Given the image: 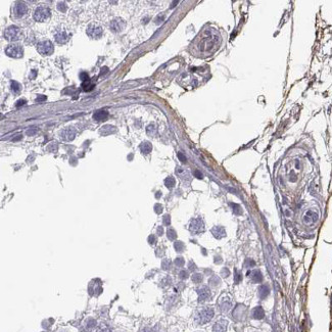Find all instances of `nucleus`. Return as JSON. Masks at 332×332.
<instances>
[{
	"mask_svg": "<svg viewBox=\"0 0 332 332\" xmlns=\"http://www.w3.org/2000/svg\"><path fill=\"white\" fill-rule=\"evenodd\" d=\"M214 309H212V308H202V309L196 312L194 320L198 324H205V323L210 322L214 318Z\"/></svg>",
	"mask_w": 332,
	"mask_h": 332,
	"instance_id": "obj_1",
	"label": "nucleus"
},
{
	"mask_svg": "<svg viewBox=\"0 0 332 332\" xmlns=\"http://www.w3.org/2000/svg\"><path fill=\"white\" fill-rule=\"evenodd\" d=\"M20 37H22V31H20V29L17 28V26L8 27L4 32V38L6 39L7 41H10V42L20 40Z\"/></svg>",
	"mask_w": 332,
	"mask_h": 332,
	"instance_id": "obj_2",
	"label": "nucleus"
},
{
	"mask_svg": "<svg viewBox=\"0 0 332 332\" xmlns=\"http://www.w3.org/2000/svg\"><path fill=\"white\" fill-rule=\"evenodd\" d=\"M49 17H50V10L48 7L45 6V5L38 6L34 13V19L36 22L43 23V22H45L46 20H48Z\"/></svg>",
	"mask_w": 332,
	"mask_h": 332,
	"instance_id": "obj_3",
	"label": "nucleus"
},
{
	"mask_svg": "<svg viewBox=\"0 0 332 332\" xmlns=\"http://www.w3.org/2000/svg\"><path fill=\"white\" fill-rule=\"evenodd\" d=\"M37 50L42 55H50L54 51V46L49 40H46L37 44Z\"/></svg>",
	"mask_w": 332,
	"mask_h": 332,
	"instance_id": "obj_4",
	"label": "nucleus"
},
{
	"mask_svg": "<svg viewBox=\"0 0 332 332\" xmlns=\"http://www.w3.org/2000/svg\"><path fill=\"white\" fill-rule=\"evenodd\" d=\"M5 53L10 56V57L13 58H20L23 56L24 50L23 47L19 45V44H11V45H8L5 49Z\"/></svg>",
	"mask_w": 332,
	"mask_h": 332,
	"instance_id": "obj_5",
	"label": "nucleus"
},
{
	"mask_svg": "<svg viewBox=\"0 0 332 332\" xmlns=\"http://www.w3.org/2000/svg\"><path fill=\"white\" fill-rule=\"evenodd\" d=\"M189 230L194 234H198L205 231V222L201 218H196V219L191 220L189 224Z\"/></svg>",
	"mask_w": 332,
	"mask_h": 332,
	"instance_id": "obj_6",
	"label": "nucleus"
},
{
	"mask_svg": "<svg viewBox=\"0 0 332 332\" xmlns=\"http://www.w3.org/2000/svg\"><path fill=\"white\" fill-rule=\"evenodd\" d=\"M197 294H198V301L199 303H203V301H208L211 297V290L206 285H202L197 288Z\"/></svg>",
	"mask_w": 332,
	"mask_h": 332,
	"instance_id": "obj_7",
	"label": "nucleus"
},
{
	"mask_svg": "<svg viewBox=\"0 0 332 332\" xmlns=\"http://www.w3.org/2000/svg\"><path fill=\"white\" fill-rule=\"evenodd\" d=\"M318 218H319L318 214H317L315 211L310 210L304 214L303 220H304V223L307 224V225H312V224L316 223L317 221H318Z\"/></svg>",
	"mask_w": 332,
	"mask_h": 332,
	"instance_id": "obj_8",
	"label": "nucleus"
},
{
	"mask_svg": "<svg viewBox=\"0 0 332 332\" xmlns=\"http://www.w3.org/2000/svg\"><path fill=\"white\" fill-rule=\"evenodd\" d=\"M75 136H76V130L71 127L65 128L61 132V139H64L65 141H72V140H74Z\"/></svg>",
	"mask_w": 332,
	"mask_h": 332,
	"instance_id": "obj_9",
	"label": "nucleus"
},
{
	"mask_svg": "<svg viewBox=\"0 0 332 332\" xmlns=\"http://www.w3.org/2000/svg\"><path fill=\"white\" fill-rule=\"evenodd\" d=\"M87 34H88L89 37H91L93 39H98V38H100L101 36H102V29H101L100 27L91 25V26L88 27Z\"/></svg>",
	"mask_w": 332,
	"mask_h": 332,
	"instance_id": "obj_10",
	"label": "nucleus"
},
{
	"mask_svg": "<svg viewBox=\"0 0 332 332\" xmlns=\"http://www.w3.org/2000/svg\"><path fill=\"white\" fill-rule=\"evenodd\" d=\"M13 13H14V16L17 17H24L27 13H28V7H27V5L25 3H23V2H17V3H16V5L13 6Z\"/></svg>",
	"mask_w": 332,
	"mask_h": 332,
	"instance_id": "obj_11",
	"label": "nucleus"
},
{
	"mask_svg": "<svg viewBox=\"0 0 332 332\" xmlns=\"http://www.w3.org/2000/svg\"><path fill=\"white\" fill-rule=\"evenodd\" d=\"M54 38L55 41L58 44H65L68 41V39H70V35L65 31H64V30H59V31L55 33Z\"/></svg>",
	"mask_w": 332,
	"mask_h": 332,
	"instance_id": "obj_12",
	"label": "nucleus"
},
{
	"mask_svg": "<svg viewBox=\"0 0 332 332\" xmlns=\"http://www.w3.org/2000/svg\"><path fill=\"white\" fill-rule=\"evenodd\" d=\"M125 27H126V23L124 22L123 20L121 19H116L113 20L112 24H110V28H112V30L113 32L116 33H119L123 31V30L125 29Z\"/></svg>",
	"mask_w": 332,
	"mask_h": 332,
	"instance_id": "obj_13",
	"label": "nucleus"
},
{
	"mask_svg": "<svg viewBox=\"0 0 332 332\" xmlns=\"http://www.w3.org/2000/svg\"><path fill=\"white\" fill-rule=\"evenodd\" d=\"M227 326H228V321L225 319H221L214 324L213 330L214 332H225Z\"/></svg>",
	"mask_w": 332,
	"mask_h": 332,
	"instance_id": "obj_14",
	"label": "nucleus"
},
{
	"mask_svg": "<svg viewBox=\"0 0 332 332\" xmlns=\"http://www.w3.org/2000/svg\"><path fill=\"white\" fill-rule=\"evenodd\" d=\"M219 307H220V309L223 313L228 312V311L231 309V307H232V303H231V301H230V298L227 297H224L222 300L220 301Z\"/></svg>",
	"mask_w": 332,
	"mask_h": 332,
	"instance_id": "obj_15",
	"label": "nucleus"
},
{
	"mask_svg": "<svg viewBox=\"0 0 332 332\" xmlns=\"http://www.w3.org/2000/svg\"><path fill=\"white\" fill-rule=\"evenodd\" d=\"M212 234L215 236V238L217 239H221L226 236V231L224 229V227L222 226H215L213 229L211 230Z\"/></svg>",
	"mask_w": 332,
	"mask_h": 332,
	"instance_id": "obj_16",
	"label": "nucleus"
},
{
	"mask_svg": "<svg viewBox=\"0 0 332 332\" xmlns=\"http://www.w3.org/2000/svg\"><path fill=\"white\" fill-rule=\"evenodd\" d=\"M107 116H109V113H107L106 110L101 109V110H97V112L94 113L93 119L97 122H101V121H105L107 119Z\"/></svg>",
	"mask_w": 332,
	"mask_h": 332,
	"instance_id": "obj_17",
	"label": "nucleus"
},
{
	"mask_svg": "<svg viewBox=\"0 0 332 332\" xmlns=\"http://www.w3.org/2000/svg\"><path fill=\"white\" fill-rule=\"evenodd\" d=\"M252 316H253V318L256 320H262V319H264V317H265V311L263 310L262 307H256L255 309L253 310Z\"/></svg>",
	"mask_w": 332,
	"mask_h": 332,
	"instance_id": "obj_18",
	"label": "nucleus"
},
{
	"mask_svg": "<svg viewBox=\"0 0 332 332\" xmlns=\"http://www.w3.org/2000/svg\"><path fill=\"white\" fill-rule=\"evenodd\" d=\"M250 279L253 283H261L263 281V274L260 270H255L250 274Z\"/></svg>",
	"mask_w": 332,
	"mask_h": 332,
	"instance_id": "obj_19",
	"label": "nucleus"
},
{
	"mask_svg": "<svg viewBox=\"0 0 332 332\" xmlns=\"http://www.w3.org/2000/svg\"><path fill=\"white\" fill-rule=\"evenodd\" d=\"M269 293H270V288H269V286L267 284H264V285H261L259 287V297H261L262 300H264V298L267 297Z\"/></svg>",
	"mask_w": 332,
	"mask_h": 332,
	"instance_id": "obj_20",
	"label": "nucleus"
},
{
	"mask_svg": "<svg viewBox=\"0 0 332 332\" xmlns=\"http://www.w3.org/2000/svg\"><path fill=\"white\" fill-rule=\"evenodd\" d=\"M140 149H141V152L143 154H148L149 152L152 150V145L150 142L144 141L141 145H140Z\"/></svg>",
	"mask_w": 332,
	"mask_h": 332,
	"instance_id": "obj_21",
	"label": "nucleus"
},
{
	"mask_svg": "<svg viewBox=\"0 0 332 332\" xmlns=\"http://www.w3.org/2000/svg\"><path fill=\"white\" fill-rule=\"evenodd\" d=\"M115 131H116V127L110 126V125H106V126L102 127V129L100 130V133L105 136V135H109V134L113 133Z\"/></svg>",
	"mask_w": 332,
	"mask_h": 332,
	"instance_id": "obj_22",
	"label": "nucleus"
},
{
	"mask_svg": "<svg viewBox=\"0 0 332 332\" xmlns=\"http://www.w3.org/2000/svg\"><path fill=\"white\" fill-rule=\"evenodd\" d=\"M10 87H11V91H13L14 94L20 93V89H22V86H20V83L17 82V81H13V82H11Z\"/></svg>",
	"mask_w": 332,
	"mask_h": 332,
	"instance_id": "obj_23",
	"label": "nucleus"
},
{
	"mask_svg": "<svg viewBox=\"0 0 332 332\" xmlns=\"http://www.w3.org/2000/svg\"><path fill=\"white\" fill-rule=\"evenodd\" d=\"M94 85L91 84V81L90 80H87V81H84L82 84V88L84 91H91L92 89H93Z\"/></svg>",
	"mask_w": 332,
	"mask_h": 332,
	"instance_id": "obj_24",
	"label": "nucleus"
},
{
	"mask_svg": "<svg viewBox=\"0 0 332 332\" xmlns=\"http://www.w3.org/2000/svg\"><path fill=\"white\" fill-rule=\"evenodd\" d=\"M175 184H176V181H175L174 177H172V176H170V177H168L166 180H164V185H166L168 188H173L175 186Z\"/></svg>",
	"mask_w": 332,
	"mask_h": 332,
	"instance_id": "obj_25",
	"label": "nucleus"
},
{
	"mask_svg": "<svg viewBox=\"0 0 332 332\" xmlns=\"http://www.w3.org/2000/svg\"><path fill=\"white\" fill-rule=\"evenodd\" d=\"M256 266V262L253 261V259H246L244 261V264H243V267L246 268V269H252L253 267H255Z\"/></svg>",
	"mask_w": 332,
	"mask_h": 332,
	"instance_id": "obj_26",
	"label": "nucleus"
},
{
	"mask_svg": "<svg viewBox=\"0 0 332 332\" xmlns=\"http://www.w3.org/2000/svg\"><path fill=\"white\" fill-rule=\"evenodd\" d=\"M241 280H242L241 272L239 270H237V269H235V271H234V282H235V284H238Z\"/></svg>",
	"mask_w": 332,
	"mask_h": 332,
	"instance_id": "obj_27",
	"label": "nucleus"
},
{
	"mask_svg": "<svg viewBox=\"0 0 332 332\" xmlns=\"http://www.w3.org/2000/svg\"><path fill=\"white\" fill-rule=\"evenodd\" d=\"M167 235H168V238L170 239V240H175L176 237H177V233H176V231L174 229L170 228L168 229V232H167Z\"/></svg>",
	"mask_w": 332,
	"mask_h": 332,
	"instance_id": "obj_28",
	"label": "nucleus"
},
{
	"mask_svg": "<svg viewBox=\"0 0 332 332\" xmlns=\"http://www.w3.org/2000/svg\"><path fill=\"white\" fill-rule=\"evenodd\" d=\"M174 247H175V249L177 250L178 253L183 252L184 248H185L184 244H183V242H181V241H176V242H175V244H174Z\"/></svg>",
	"mask_w": 332,
	"mask_h": 332,
	"instance_id": "obj_29",
	"label": "nucleus"
},
{
	"mask_svg": "<svg viewBox=\"0 0 332 332\" xmlns=\"http://www.w3.org/2000/svg\"><path fill=\"white\" fill-rule=\"evenodd\" d=\"M202 279H203L202 275L199 273H195L192 275V281L194 283H200L202 281Z\"/></svg>",
	"mask_w": 332,
	"mask_h": 332,
	"instance_id": "obj_30",
	"label": "nucleus"
},
{
	"mask_svg": "<svg viewBox=\"0 0 332 332\" xmlns=\"http://www.w3.org/2000/svg\"><path fill=\"white\" fill-rule=\"evenodd\" d=\"M146 132H147L148 135H154L157 133V128H155L154 125H149V126L146 128Z\"/></svg>",
	"mask_w": 332,
	"mask_h": 332,
	"instance_id": "obj_31",
	"label": "nucleus"
},
{
	"mask_svg": "<svg viewBox=\"0 0 332 332\" xmlns=\"http://www.w3.org/2000/svg\"><path fill=\"white\" fill-rule=\"evenodd\" d=\"M230 205L232 206V208H233V212H234V214H236V215H241L242 211H241L240 205H236V203H231V205Z\"/></svg>",
	"mask_w": 332,
	"mask_h": 332,
	"instance_id": "obj_32",
	"label": "nucleus"
},
{
	"mask_svg": "<svg viewBox=\"0 0 332 332\" xmlns=\"http://www.w3.org/2000/svg\"><path fill=\"white\" fill-rule=\"evenodd\" d=\"M170 265H171L170 260H164L163 263H161V267H163L164 270H168V269L170 268Z\"/></svg>",
	"mask_w": 332,
	"mask_h": 332,
	"instance_id": "obj_33",
	"label": "nucleus"
},
{
	"mask_svg": "<svg viewBox=\"0 0 332 332\" xmlns=\"http://www.w3.org/2000/svg\"><path fill=\"white\" fill-rule=\"evenodd\" d=\"M57 8H58L59 11L65 13V11L67 10V4H65V2H59V3L57 4Z\"/></svg>",
	"mask_w": 332,
	"mask_h": 332,
	"instance_id": "obj_34",
	"label": "nucleus"
},
{
	"mask_svg": "<svg viewBox=\"0 0 332 332\" xmlns=\"http://www.w3.org/2000/svg\"><path fill=\"white\" fill-rule=\"evenodd\" d=\"M175 264L177 267H182V266L185 264V261L183 258H177L175 260Z\"/></svg>",
	"mask_w": 332,
	"mask_h": 332,
	"instance_id": "obj_35",
	"label": "nucleus"
},
{
	"mask_svg": "<svg viewBox=\"0 0 332 332\" xmlns=\"http://www.w3.org/2000/svg\"><path fill=\"white\" fill-rule=\"evenodd\" d=\"M179 277H180L181 279H186V278H188V272L186 270L180 271V273H179Z\"/></svg>",
	"mask_w": 332,
	"mask_h": 332,
	"instance_id": "obj_36",
	"label": "nucleus"
},
{
	"mask_svg": "<svg viewBox=\"0 0 332 332\" xmlns=\"http://www.w3.org/2000/svg\"><path fill=\"white\" fill-rule=\"evenodd\" d=\"M164 224L166 226H169L170 224H171V217H170L169 215H166V216L164 217Z\"/></svg>",
	"mask_w": 332,
	"mask_h": 332,
	"instance_id": "obj_37",
	"label": "nucleus"
},
{
	"mask_svg": "<svg viewBox=\"0 0 332 332\" xmlns=\"http://www.w3.org/2000/svg\"><path fill=\"white\" fill-rule=\"evenodd\" d=\"M36 133H37V129H36L35 127L30 128V129H29L28 131H27V134H28L29 136H33V135H35Z\"/></svg>",
	"mask_w": 332,
	"mask_h": 332,
	"instance_id": "obj_38",
	"label": "nucleus"
},
{
	"mask_svg": "<svg viewBox=\"0 0 332 332\" xmlns=\"http://www.w3.org/2000/svg\"><path fill=\"white\" fill-rule=\"evenodd\" d=\"M154 212L157 214H160L161 212H163V206H161L160 203H157V205H154Z\"/></svg>",
	"mask_w": 332,
	"mask_h": 332,
	"instance_id": "obj_39",
	"label": "nucleus"
},
{
	"mask_svg": "<svg viewBox=\"0 0 332 332\" xmlns=\"http://www.w3.org/2000/svg\"><path fill=\"white\" fill-rule=\"evenodd\" d=\"M219 282H220V280H219V278H218V277H213V278H211V279H210V283L214 286H216L217 284H219Z\"/></svg>",
	"mask_w": 332,
	"mask_h": 332,
	"instance_id": "obj_40",
	"label": "nucleus"
},
{
	"mask_svg": "<svg viewBox=\"0 0 332 332\" xmlns=\"http://www.w3.org/2000/svg\"><path fill=\"white\" fill-rule=\"evenodd\" d=\"M178 158H179V160L182 161V163H186V160H187L186 157H185L182 152H178Z\"/></svg>",
	"mask_w": 332,
	"mask_h": 332,
	"instance_id": "obj_41",
	"label": "nucleus"
},
{
	"mask_svg": "<svg viewBox=\"0 0 332 332\" xmlns=\"http://www.w3.org/2000/svg\"><path fill=\"white\" fill-rule=\"evenodd\" d=\"M221 275H222V276H223L224 278L228 277L229 275H230V271H229L227 268H224L223 270H222V272H221Z\"/></svg>",
	"mask_w": 332,
	"mask_h": 332,
	"instance_id": "obj_42",
	"label": "nucleus"
},
{
	"mask_svg": "<svg viewBox=\"0 0 332 332\" xmlns=\"http://www.w3.org/2000/svg\"><path fill=\"white\" fill-rule=\"evenodd\" d=\"M98 332H109V328L106 325H101L98 329Z\"/></svg>",
	"mask_w": 332,
	"mask_h": 332,
	"instance_id": "obj_43",
	"label": "nucleus"
},
{
	"mask_svg": "<svg viewBox=\"0 0 332 332\" xmlns=\"http://www.w3.org/2000/svg\"><path fill=\"white\" fill-rule=\"evenodd\" d=\"M80 78H81V80H82L83 82H84V81L89 80V76H88L87 73H81L80 74Z\"/></svg>",
	"mask_w": 332,
	"mask_h": 332,
	"instance_id": "obj_44",
	"label": "nucleus"
},
{
	"mask_svg": "<svg viewBox=\"0 0 332 332\" xmlns=\"http://www.w3.org/2000/svg\"><path fill=\"white\" fill-rule=\"evenodd\" d=\"M148 242H149L150 244H154L155 242H157V238H155V236H154V235H150V236H149Z\"/></svg>",
	"mask_w": 332,
	"mask_h": 332,
	"instance_id": "obj_45",
	"label": "nucleus"
},
{
	"mask_svg": "<svg viewBox=\"0 0 332 332\" xmlns=\"http://www.w3.org/2000/svg\"><path fill=\"white\" fill-rule=\"evenodd\" d=\"M193 175L195 176L197 179H202V174L198 171V170H195V171L193 172Z\"/></svg>",
	"mask_w": 332,
	"mask_h": 332,
	"instance_id": "obj_46",
	"label": "nucleus"
},
{
	"mask_svg": "<svg viewBox=\"0 0 332 332\" xmlns=\"http://www.w3.org/2000/svg\"><path fill=\"white\" fill-rule=\"evenodd\" d=\"M26 102H27V101H26L25 99H20V100H17V101L16 106H17V107H19V106H20V105H24V104H25Z\"/></svg>",
	"mask_w": 332,
	"mask_h": 332,
	"instance_id": "obj_47",
	"label": "nucleus"
},
{
	"mask_svg": "<svg viewBox=\"0 0 332 332\" xmlns=\"http://www.w3.org/2000/svg\"><path fill=\"white\" fill-rule=\"evenodd\" d=\"M46 99V96H43V95H39V96L36 98V101H38V102H40V101H43Z\"/></svg>",
	"mask_w": 332,
	"mask_h": 332,
	"instance_id": "obj_48",
	"label": "nucleus"
},
{
	"mask_svg": "<svg viewBox=\"0 0 332 332\" xmlns=\"http://www.w3.org/2000/svg\"><path fill=\"white\" fill-rule=\"evenodd\" d=\"M195 268H196V267H195V265H194L192 262H190V263H189V270L192 271V270H194V269H195Z\"/></svg>",
	"mask_w": 332,
	"mask_h": 332,
	"instance_id": "obj_49",
	"label": "nucleus"
},
{
	"mask_svg": "<svg viewBox=\"0 0 332 332\" xmlns=\"http://www.w3.org/2000/svg\"><path fill=\"white\" fill-rule=\"evenodd\" d=\"M157 233H158V235H161V234H163V233H164L163 227H158V229H157Z\"/></svg>",
	"mask_w": 332,
	"mask_h": 332,
	"instance_id": "obj_50",
	"label": "nucleus"
},
{
	"mask_svg": "<svg viewBox=\"0 0 332 332\" xmlns=\"http://www.w3.org/2000/svg\"><path fill=\"white\" fill-rule=\"evenodd\" d=\"M143 332H154V331H153V329H151V328H145L144 330H143Z\"/></svg>",
	"mask_w": 332,
	"mask_h": 332,
	"instance_id": "obj_51",
	"label": "nucleus"
},
{
	"mask_svg": "<svg viewBox=\"0 0 332 332\" xmlns=\"http://www.w3.org/2000/svg\"><path fill=\"white\" fill-rule=\"evenodd\" d=\"M161 195V193L160 192H157V195H155V197H157V198H160V196Z\"/></svg>",
	"mask_w": 332,
	"mask_h": 332,
	"instance_id": "obj_52",
	"label": "nucleus"
},
{
	"mask_svg": "<svg viewBox=\"0 0 332 332\" xmlns=\"http://www.w3.org/2000/svg\"><path fill=\"white\" fill-rule=\"evenodd\" d=\"M198 332H200V331H198Z\"/></svg>",
	"mask_w": 332,
	"mask_h": 332,
	"instance_id": "obj_53",
	"label": "nucleus"
}]
</instances>
